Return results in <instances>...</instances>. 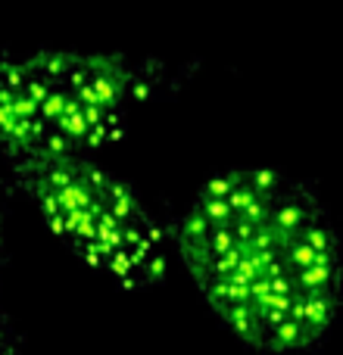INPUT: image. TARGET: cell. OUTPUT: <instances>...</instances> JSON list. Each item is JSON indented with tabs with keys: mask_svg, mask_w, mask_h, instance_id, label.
Wrapping results in <instances>:
<instances>
[{
	"mask_svg": "<svg viewBox=\"0 0 343 355\" xmlns=\"http://www.w3.org/2000/svg\"><path fill=\"white\" fill-rule=\"evenodd\" d=\"M175 243L206 306L253 349L306 352L343 296L331 215L278 168H231L200 187Z\"/></svg>",
	"mask_w": 343,
	"mask_h": 355,
	"instance_id": "obj_1",
	"label": "cell"
},
{
	"mask_svg": "<svg viewBox=\"0 0 343 355\" xmlns=\"http://www.w3.org/2000/svg\"><path fill=\"white\" fill-rule=\"evenodd\" d=\"M160 78V62L125 53L0 56V153L12 162L97 153L122 141L131 106Z\"/></svg>",
	"mask_w": 343,
	"mask_h": 355,
	"instance_id": "obj_2",
	"label": "cell"
},
{
	"mask_svg": "<svg viewBox=\"0 0 343 355\" xmlns=\"http://www.w3.org/2000/svg\"><path fill=\"white\" fill-rule=\"evenodd\" d=\"M0 355H22V343H19V334L12 327L10 315L0 309Z\"/></svg>",
	"mask_w": 343,
	"mask_h": 355,
	"instance_id": "obj_4",
	"label": "cell"
},
{
	"mask_svg": "<svg viewBox=\"0 0 343 355\" xmlns=\"http://www.w3.org/2000/svg\"><path fill=\"white\" fill-rule=\"evenodd\" d=\"M12 184L75 259L125 290L166 275V237L141 196L91 156L12 162Z\"/></svg>",
	"mask_w": 343,
	"mask_h": 355,
	"instance_id": "obj_3",
	"label": "cell"
},
{
	"mask_svg": "<svg viewBox=\"0 0 343 355\" xmlns=\"http://www.w3.org/2000/svg\"><path fill=\"white\" fill-rule=\"evenodd\" d=\"M0 265H3V212H0Z\"/></svg>",
	"mask_w": 343,
	"mask_h": 355,
	"instance_id": "obj_5",
	"label": "cell"
}]
</instances>
